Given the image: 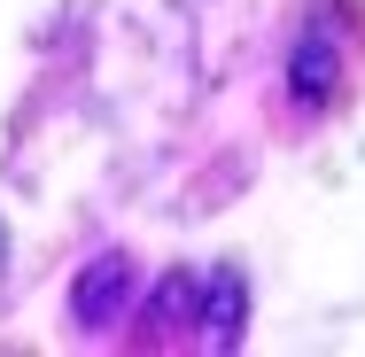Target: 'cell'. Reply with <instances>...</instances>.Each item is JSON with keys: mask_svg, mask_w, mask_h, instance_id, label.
<instances>
[{"mask_svg": "<svg viewBox=\"0 0 365 357\" xmlns=\"http://www.w3.org/2000/svg\"><path fill=\"white\" fill-rule=\"evenodd\" d=\"M0 257H8V233H0Z\"/></svg>", "mask_w": 365, "mask_h": 357, "instance_id": "cell-1", "label": "cell"}]
</instances>
